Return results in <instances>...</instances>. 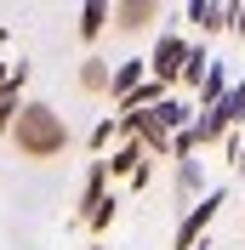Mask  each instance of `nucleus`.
Here are the masks:
<instances>
[{
    "label": "nucleus",
    "instance_id": "obj_2",
    "mask_svg": "<svg viewBox=\"0 0 245 250\" xmlns=\"http://www.w3.org/2000/svg\"><path fill=\"white\" fill-rule=\"evenodd\" d=\"M17 85H23V74H17L12 85H0V131L12 125V108H17Z\"/></svg>",
    "mask_w": 245,
    "mask_h": 250
},
{
    "label": "nucleus",
    "instance_id": "obj_5",
    "mask_svg": "<svg viewBox=\"0 0 245 250\" xmlns=\"http://www.w3.org/2000/svg\"><path fill=\"white\" fill-rule=\"evenodd\" d=\"M80 85H86V91H103V85H108V62H86Z\"/></svg>",
    "mask_w": 245,
    "mask_h": 250
},
{
    "label": "nucleus",
    "instance_id": "obj_8",
    "mask_svg": "<svg viewBox=\"0 0 245 250\" xmlns=\"http://www.w3.org/2000/svg\"><path fill=\"white\" fill-rule=\"evenodd\" d=\"M0 85H6V68H0Z\"/></svg>",
    "mask_w": 245,
    "mask_h": 250
},
{
    "label": "nucleus",
    "instance_id": "obj_4",
    "mask_svg": "<svg viewBox=\"0 0 245 250\" xmlns=\"http://www.w3.org/2000/svg\"><path fill=\"white\" fill-rule=\"evenodd\" d=\"M211 210H217V199H211V205H199L194 216L183 222V245H194V233H199V228H205V222H211Z\"/></svg>",
    "mask_w": 245,
    "mask_h": 250
},
{
    "label": "nucleus",
    "instance_id": "obj_7",
    "mask_svg": "<svg viewBox=\"0 0 245 250\" xmlns=\"http://www.w3.org/2000/svg\"><path fill=\"white\" fill-rule=\"evenodd\" d=\"M103 29V6H86V23H80V34H97Z\"/></svg>",
    "mask_w": 245,
    "mask_h": 250
},
{
    "label": "nucleus",
    "instance_id": "obj_6",
    "mask_svg": "<svg viewBox=\"0 0 245 250\" xmlns=\"http://www.w3.org/2000/svg\"><path fill=\"white\" fill-rule=\"evenodd\" d=\"M183 57V46H177V40H166V46H160V74H171V62Z\"/></svg>",
    "mask_w": 245,
    "mask_h": 250
},
{
    "label": "nucleus",
    "instance_id": "obj_3",
    "mask_svg": "<svg viewBox=\"0 0 245 250\" xmlns=\"http://www.w3.org/2000/svg\"><path fill=\"white\" fill-rule=\"evenodd\" d=\"M148 17H154V6H143V0L137 6H120V29H143Z\"/></svg>",
    "mask_w": 245,
    "mask_h": 250
},
{
    "label": "nucleus",
    "instance_id": "obj_1",
    "mask_svg": "<svg viewBox=\"0 0 245 250\" xmlns=\"http://www.w3.org/2000/svg\"><path fill=\"white\" fill-rule=\"evenodd\" d=\"M12 142H17V154H29V159H51V154H63L69 125H63V114H51L46 103H29V108L17 114V125H12Z\"/></svg>",
    "mask_w": 245,
    "mask_h": 250
}]
</instances>
